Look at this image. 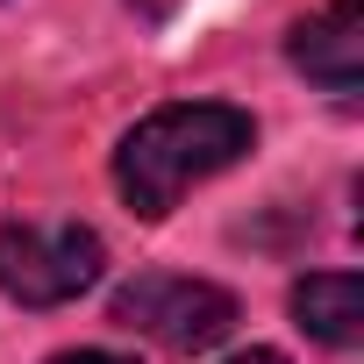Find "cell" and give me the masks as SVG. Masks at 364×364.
Wrapping results in <instances>:
<instances>
[{
    "label": "cell",
    "mask_w": 364,
    "mask_h": 364,
    "mask_svg": "<svg viewBox=\"0 0 364 364\" xmlns=\"http://www.w3.org/2000/svg\"><path fill=\"white\" fill-rule=\"evenodd\" d=\"M293 65L328 86V93H357L364 86V0H328L314 22L293 29Z\"/></svg>",
    "instance_id": "cell-4"
},
{
    "label": "cell",
    "mask_w": 364,
    "mask_h": 364,
    "mask_svg": "<svg viewBox=\"0 0 364 364\" xmlns=\"http://www.w3.org/2000/svg\"><path fill=\"white\" fill-rule=\"evenodd\" d=\"M50 364H136V357H114V350H65V357H50Z\"/></svg>",
    "instance_id": "cell-6"
},
{
    "label": "cell",
    "mask_w": 364,
    "mask_h": 364,
    "mask_svg": "<svg viewBox=\"0 0 364 364\" xmlns=\"http://www.w3.org/2000/svg\"><path fill=\"white\" fill-rule=\"evenodd\" d=\"M107 250L79 222H8L0 229V293L22 307H65L100 279Z\"/></svg>",
    "instance_id": "cell-3"
},
{
    "label": "cell",
    "mask_w": 364,
    "mask_h": 364,
    "mask_svg": "<svg viewBox=\"0 0 364 364\" xmlns=\"http://www.w3.org/2000/svg\"><path fill=\"white\" fill-rule=\"evenodd\" d=\"M229 364H286L279 350H243V357H229Z\"/></svg>",
    "instance_id": "cell-7"
},
{
    "label": "cell",
    "mask_w": 364,
    "mask_h": 364,
    "mask_svg": "<svg viewBox=\"0 0 364 364\" xmlns=\"http://www.w3.org/2000/svg\"><path fill=\"white\" fill-rule=\"evenodd\" d=\"M107 321L129 336H150L157 350H215L236 328V293H222L215 279H186V272H143L107 300Z\"/></svg>",
    "instance_id": "cell-2"
},
{
    "label": "cell",
    "mask_w": 364,
    "mask_h": 364,
    "mask_svg": "<svg viewBox=\"0 0 364 364\" xmlns=\"http://www.w3.org/2000/svg\"><path fill=\"white\" fill-rule=\"evenodd\" d=\"M250 143H257V122H250L243 107H229V100H171V107L143 114V122L122 136V150H114V186H122L129 215L157 222V215H171L178 200H186L200 178L243 164Z\"/></svg>",
    "instance_id": "cell-1"
},
{
    "label": "cell",
    "mask_w": 364,
    "mask_h": 364,
    "mask_svg": "<svg viewBox=\"0 0 364 364\" xmlns=\"http://www.w3.org/2000/svg\"><path fill=\"white\" fill-rule=\"evenodd\" d=\"M293 321L328 343V350H350L364 336V279L357 272H307L293 286Z\"/></svg>",
    "instance_id": "cell-5"
}]
</instances>
